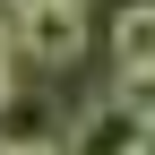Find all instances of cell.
Wrapping results in <instances>:
<instances>
[{
    "label": "cell",
    "instance_id": "1",
    "mask_svg": "<svg viewBox=\"0 0 155 155\" xmlns=\"http://www.w3.org/2000/svg\"><path fill=\"white\" fill-rule=\"evenodd\" d=\"M17 52H26V69H69L78 52H86V9L26 0V9H17Z\"/></svg>",
    "mask_w": 155,
    "mask_h": 155
},
{
    "label": "cell",
    "instance_id": "2",
    "mask_svg": "<svg viewBox=\"0 0 155 155\" xmlns=\"http://www.w3.org/2000/svg\"><path fill=\"white\" fill-rule=\"evenodd\" d=\"M138 147H147V112H129L121 95L69 112V129H61V155H138Z\"/></svg>",
    "mask_w": 155,
    "mask_h": 155
},
{
    "label": "cell",
    "instance_id": "3",
    "mask_svg": "<svg viewBox=\"0 0 155 155\" xmlns=\"http://www.w3.org/2000/svg\"><path fill=\"white\" fill-rule=\"evenodd\" d=\"M61 129H69V121H61V104H52L43 86L17 78V86L0 95V147H9V155H17V147H61Z\"/></svg>",
    "mask_w": 155,
    "mask_h": 155
},
{
    "label": "cell",
    "instance_id": "4",
    "mask_svg": "<svg viewBox=\"0 0 155 155\" xmlns=\"http://www.w3.org/2000/svg\"><path fill=\"white\" fill-rule=\"evenodd\" d=\"M112 61L121 69H155V0H138V9L112 17Z\"/></svg>",
    "mask_w": 155,
    "mask_h": 155
},
{
    "label": "cell",
    "instance_id": "5",
    "mask_svg": "<svg viewBox=\"0 0 155 155\" xmlns=\"http://www.w3.org/2000/svg\"><path fill=\"white\" fill-rule=\"evenodd\" d=\"M112 95H121L129 112H147V121H155V69H121V86H112Z\"/></svg>",
    "mask_w": 155,
    "mask_h": 155
},
{
    "label": "cell",
    "instance_id": "6",
    "mask_svg": "<svg viewBox=\"0 0 155 155\" xmlns=\"http://www.w3.org/2000/svg\"><path fill=\"white\" fill-rule=\"evenodd\" d=\"M138 155H155V121H147V147H138Z\"/></svg>",
    "mask_w": 155,
    "mask_h": 155
},
{
    "label": "cell",
    "instance_id": "7",
    "mask_svg": "<svg viewBox=\"0 0 155 155\" xmlns=\"http://www.w3.org/2000/svg\"><path fill=\"white\" fill-rule=\"evenodd\" d=\"M0 9H26V0H0Z\"/></svg>",
    "mask_w": 155,
    "mask_h": 155
},
{
    "label": "cell",
    "instance_id": "8",
    "mask_svg": "<svg viewBox=\"0 0 155 155\" xmlns=\"http://www.w3.org/2000/svg\"><path fill=\"white\" fill-rule=\"evenodd\" d=\"M69 9H95V0H69Z\"/></svg>",
    "mask_w": 155,
    "mask_h": 155
},
{
    "label": "cell",
    "instance_id": "9",
    "mask_svg": "<svg viewBox=\"0 0 155 155\" xmlns=\"http://www.w3.org/2000/svg\"><path fill=\"white\" fill-rule=\"evenodd\" d=\"M0 155H9V147H0Z\"/></svg>",
    "mask_w": 155,
    "mask_h": 155
}]
</instances>
